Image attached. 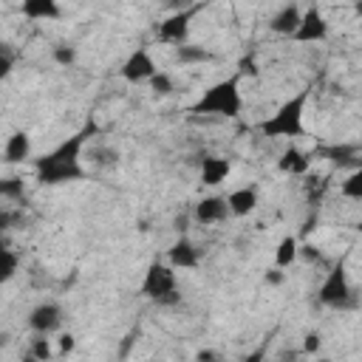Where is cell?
I'll return each instance as SVG.
<instances>
[{
    "label": "cell",
    "instance_id": "6da1fadb",
    "mask_svg": "<svg viewBox=\"0 0 362 362\" xmlns=\"http://www.w3.org/2000/svg\"><path fill=\"white\" fill-rule=\"evenodd\" d=\"M243 99H240V79L229 76L215 82L212 88H206L201 93V99L192 105V113H204V116H221V119H235L240 116Z\"/></svg>",
    "mask_w": 362,
    "mask_h": 362
},
{
    "label": "cell",
    "instance_id": "7a4b0ae2",
    "mask_svg": "<svg viewBox=\"0 0 362 362\" xmlns=\"http://www.w3.org/2000/svg\"><path fill=\"white\" fill-rule=\"evenodd\" d=\"M305 102H308V88L300 90L297 96L286 99L277 107V113H272L260 124L263 136H269V139H297V136H303L305 133V124H303V119H305Z\"/></svg>",
    "mask_w": 362,
    "mask_h": 362
},
{
    "label": "cell",
    "instance_id": "3957f363",
    "mask_svg": "<svg viewBox=\"0 0 362 362\" xmlns=\"http://www.w3.org/2000/svg\"><path fill=\"white\" fill-rule=\"evenodd\" d=\"M141 297L158 303V305H178L181 303V291H178V277H175V269L167 266V263H158L153 260L144 272V280H141Z\"/></svg>",
    "mask_w": 362,
    "mask_h": 362
},
{
    "label": "cell",
    "instance_id": "277c9868",
    "mask_svg": "<svg viewBox=\"0 0 362 362\" xmlns=\"http://www.w3.org/2000/svg\"><path fill=\"white\" fill-rule=\"evenodd\" d=\"M317 300H320L322 305H328V308H339V311L356 308V291L351 288V283H348V272H345L342 263H337V266L325 274L322 286L317 288Z\"/></svg>",
    "mask_w": 362,
    "mask_h": 362
},
{
    "label": "cell",
    "instance_id": "5b68a950",
    "mask_svg": "<svg viewBox=\"0 0 362 362\" xmlns=\"http://www.w3.org/2000/svg\"><path fill=\"white\" fill-rule=\"evenodd\" d=\"M34 173H37V181L45 184V187L71 184V181L85 178V170H82L79 161H59V158H51V156L34 158Z\"/></svg>",
    "mask_w": 362,
    "mask_h": 362
},
{
    "label": "cell",
    "instance_id": "8992f818",
    "mask_svg": "<svg viewBox=\"0 0 362 362\" xmlns=\"http://www.w3.org/2000/svg\"><path fill=\"white\" fill-rule=\"evenodd\" d=\"M206 6V0H198V3H192V6H187V8H181V11H173L164 23H158L156 25V34H158V40L161 42H187V34H189V23H192V17L201 11Z\"/></svg>",
    "mask_w": 362,
    "mask_h": 362
},
{
    "label": "cell",
    "instance_id": "52a82bcc",
    "mask_svg": "<svg viewBox=\"0 0 362 362\" xmlns=\"http://www.w3.org/2000/svg\"><path fill=\"white\" fill-rule=\"evenodd\" d=\"M291 37L297 42H322L328 37V20L322 17V11L317 6H311L300 14V23H297Z\"/></svg>",
    "mask_w": 362,
    "mask_h": 362
},
{
    "label": "cell",
    "instance_id": "ba28073f",
    "mask_svg": "<svg viewBox=\"0 0 362 362\" xmlns=\"http://www.w3.org/2000/svg\"><path fill=\"white\" fill-rule=\"evenodd\" d=\"M156 71H158V68H156L150 51H147V48H136V51L124 59V65H122V79H127L130 85H139V82H147Z\"/></svg>",
    "mask_w": 362,
    "mask_h": 362
},
{
    "label": "cell",
    "instance_id": "9c48e42d",
    "mask_svg": "<svg viewBox=\"0 0 362 362\" xmlns=\"http://www.w3.org/2000/svg\"><path fill=\"white\" fill-rule=\"evenodd\" d=\"M28 325H31V331H37L40 337H45V334H51V331H57V328L62 325V308H59L57 303H40V305L31 308Z\"/></svg>",
    "mask_w": 362,
    "mask_h": 362
},
{
    "label": "cell",
    "instance_id": "30bf717a",
    "mask_svg": "<svg viewBox=\"0 0 362 362\" xmlns=\"http://www.w3.org/2000/svg\"><path fill=\"white\" fill-rule=\"evenodd\" d=\"M167 260H170L173 269H195V266L201 263V252L195 249V243H192L189 238L181 235V238L167 249Z\"/></svg>",
    "mask_w": 362,
    "mask_h": 362
},
{
    "label": "cell",
    "instance_id": "8fae6325",
    "mask_svg": "<svg viewBox=\"0 0 362 362\" xmlns=\"http://www.w3.org/2000/svg\"><path fill=\"white\" fill-rule=\"evenodd\" d=\"M226 212H229V206H226V198H221V195H206V198H201V201L195 204V209H192V218H195L198 223L209 226V223H218V221H223V218H226Z\"/></svg>",
    "mask_w": 362,
    "mask_h": 362
},
{
    "label": "cell",
    "instance_id": "7c38bea8",
    "mask_svg": "<svg viewBox=\"0 0 362 362\" xmlns=\"http://www.w3.org/2000/svg\"><path fill=\"white\" fill-rule=\"evenodd\" d=\"M31 158V136L25 130H14L8 139H6V147H3V161L6 164H23Z\"/></svg>",
    "mask_w": 362,
    "mask_h": 362
},
{
    "label": "cell",
    "instance_id": "4fadbf2b",
    "mask_svg": "<svg viewBox=\"0 0 362 362\" xmlns=\"http://www.w3.org/2000/svg\"><path fill=\"white\" fill-rule=\"evenodd\" d=\"M232 173V161L229 158H221V156H204L201 161V181L206 187H218L229 178Z\"/></svg>",
    "mask_w": 362,
    "mask_h": 362
},
{
    "label": "cell",
    "instance_id": "5bb4252c",
    "mask_svg": "<svg viewBox=\"0 0 362 362\" xmlns=\"http://www.w3.org/2000/svg\"><path fill=\"white\" fill-rule=\"evenodd\" d=\"M20 14L25 20H59L62 8H59V0H23Z\"/></svg>",
    "mask_w": 362,
    "mask_h": 362
},
{
    "label": "cell",
    "instance_id": "9a60e30c",
    "mask_svg": "<svg viewBox=\"0 0 362 362\" xmlns=\"http://www.w3.org/2000/svg\"><path fill=\"white\" fill-rule=\"evenodd\" d=\"M277 167H280L283 173H288V175H305V173L311 170V156H308L305 150H300L297 144H291V147L283 150Z\"/></svg>",
    "mask_w": 362,
    "mask_h": 362
},
{
    "label": "cell",
    "instance_id": "2e32d148",
    "mask_svg": "<svg viewBox=\"0 0 362 362\" xmlns=\"http://www.w3.org/2000/svg\"><path fill=\"white\" fill-rule=\"evenodd\" d=\"M300 6L297 3H286L272 20H269V28L274 31V34H283V37H291L294 34V28H297V23H300Z\"/></svg>",
    "mask_w": 362,
    "mask_h": 362
},
{
    "label": "cell",
    "instance_id": "e0dca14e",
    "mask_svg": "<svg viewBox=\"0 0 362 362\" xmlns=\"http://www.w3.org/2000/svg\"><path fill=\"white\" fill-rule=\"evenodd\" d=\"M317 156L328 158L337 167H356L359 161V147L356 144H331V147H320Z\"/></svg>",
    "mask_w": 362,
    "mask_h": 362
},
{
    "label": "cell",
    "instance_id": "ac0fdd59",
    "mask_svg": "<svg viewBox=\"0 0 362 362\" xmlns=\"http://www.w3.org/2000/svg\"><path fill=\"white\" fill-rule=\"evenodd\" d=\"M226 206L232 215H249L257 209V189L255 187H240V189H232L226 195Z\"/></svg>",
    "mask_w": 362,
    "mask_h": 362
},
{
    "label": "cell",
    "instance_id": "d6986e66",
    "mask_svg": "<svg viewBox=\"0 0 362 362\" xmlns=\"http://www.w3.org/2000/svg\"><path fill=\"white\" fill-rule=\"evenodd\" d=\"M175 59L181 65H204V62H212L215 54L201 48V45H189V42H178L175 45Z\"/></svg>",
    "mask_w": 362,
    "mask_h": 362
},
{
    "label": "cell",
    "instance_id": "ffe728a7",
    "mask_svg": "<svg viewBox=\"0 0 362 362\" xmlns=\"http://www.w3.org/2000/svg\"><path fill=\"white\" fill-rule=\"evenodd\" d=\"M297 249H300V243H297V238L294 235H286L280 243H277V249H274V266H280V269H288L300 255H297Z\"/></svg>",
    "mask_w": 362,
    "mask_h": 362
},
{
    "label": "cell",
    "instance_id": "44dd1931",
    "mask_svg": "<svg viewBox=\"0 0 362 362\" xmlns=\"http://www.w3.org/2000/svg\"><path fill=\"white\" fill-rule=\"evenodd\" d=\"M17 266H20V255L0 240V283H8L17 274Z\"/></svg>",
    "mask_w": 362,
    "mask_h": 362
},
{
    "label": "cell",
    "instance_id": "7402d4cb",
    "mask_svg": "<svg viewBox=\"0 0 362 362\" xmlns=\"http://www.w3.org/2000/svg\"><path fill=\"white\" fill-rule=\"evenodd\" d=\"M0 198H11V201H23L25 198V184L20 175H8L0 178Z\"/></svg>",
    "mask_w": 362,
    "mask_h": 362
},
{
    "label": "cell",
    "instance_id": "603a6c76",
    "mask_svg": "<svg viewBox=\"0 0 362 362\" xmlns=\"http://www.w3.org/2000/svg\"><path fill=\"white\" fill-rule=\"evenodd\" d=\"M339 192H342L345 198H351V201H359V198H362V170H359V167L342 181Z\"/></svg>",
    "mask_w": 362,
    "mask_h": 362
},
{
    "label": "cell",
    "instance_id": "cb8c5ba5",
    "mask_svg": "<svg viewBox=\"0 0 362 362\" xmlns=\"http://www.w3.org/2000/svg\"><path fill=\"white\" fill-rule=\"evenodd\" d=\"M150 90L156 93V96H170L173 90H175V85H173V76L170 74H164V71H156L150 79Z\"/></svg>",
    "mask_w": 362,
    "mask_h": 362
},
{
    "label": "cell",
    "instance_id": "d4e9b609",
    "mask_svg": "<svg viewBox=\"0 0 362 362\" xmlns=\"http://www.w3.org/2000/svg\"><path fill=\"white\" fill-rule=\"evenodd\" d=\"M54 62L57 65H62V68H68V65H74L76 62V48L74 45H68V42H59V45H54Z\"/></svg>",
    "mask_w": 362,
    "mask_h": 362
},
{
    "label": "cell",
    "instance_id": "484cf974",
    "mask_svg": "<svg viewBox=\"0 0 362 362\" xmlns=\"http://www.w3.org/2000/svg\"><path fill=\"white\" fill-rule=\"evenodd\" d=\"M31 356H34V359H51V356H54L51 339H34V342H31Z\"/></svg>",
    "mask_w": 362,
    "mask_h": 362
},
{
    "label": "cell",
    "instance_id": "4316f807",
    "mask_svg": "<svg viewBox=\"0 0 362 362\" xmlns=\"http://www.w3.org/2000/svg\"><path fill=\"white\" fill-rule=\"evenodd\" d=\"M11 68H14V54L0 42V79H6L11 74Z\"/></svg>",
    "mask_w": 362,
    "mask_h": 362
},
{
    "label": "cell",
    "instance_id": "83f0119b",
    "mask_svg": "<svg viewBox=\"0 0 362 362\" xmlns=\"http://www.w3.org/2000/svg\"><path fill=\"white\" fill-rule=\"evenodd\" d=\"M320 348H322V337H320V334H314V331H311V334H305L303 351H305V354H317Z\"/></svg>",
    "mask_w": 362,
    "mask_h": 362
},
{
    "label": "cell",
    "instance_id": "f1b7e54d",
    "mask_svg": "<svg viewBox=\"0 0 362 362\" xmlns=\"http://www.w3.org/2000/svg\"><path fill=\"white\" fill-rule=\"evenodd\" d=\"M263 280H266L269 286H280V283L286 280V274H283V269H280V266H274V269H269V272L263 274Z\"/></svg>",
    "mask_w": 362,
    "mask_h": 362
},
{
    "label": "cell",
    "instance_id": "f546056e",
    "mask_svg": "<svg viewBox=\"0 0 362 362\" xmlns=\"http://www.w3.org/2000/svg\"><path fill=\"white\" fill-rule=\"evenodd\" d=\"M240 74H249V76H257V62H255V57H243L240 62Z\"/></svg>",
    "mask_w": 362,
    "mask_h": 362
},
{
    "label": "cell",
    "instance_id": "4dcf8cb0",
    "mask_svg": "<svg viewBox=\"0 0 362 362\" xmlns=\"http://www.w3.org/2000/svg\"><path fill=\"white\" fill-rule=\"evenodd\" d=\"M17 218H20L17 212H8V209H0V232H3V229H8V226H14V223H17Z\"/></svg>",
    "mask_w": 362,
    "mask_h": 362
},
{
    "label": "cell",
    "instance_id": "1f68e13d",
    "mask_svg": "<svg viewBox=\"0 0 362 362\" xmlns=\"http://www.w3.org/2000/svg\"><path fill=\"white\" fill-rule=\"evenodd\" d=\"M74 345H76V339H74V334H62V337H59V351H62V354H68V351H74Z\"/></svg>",
    "mask_w": 362,
    "mask_h": 362
},
{
    "label": "cell",
    "instance_id": "d6a6232c",
    "mask_svg": "<svg viewBox=\"0 0 362 362\" xmlns=\"http://www.w3.org/2000/svg\"><path fill=\"white\" fill-rule=\"evenodd\" d=\"M192 3H198V0H164V6H167V8H173V11H181V8L192 6Z\"/></svg>",
    "mask_w": 362,
    "mask_h": 362
},
{
    "label": "cell",
    "instance_id": "836d02e7",
    "mask_svg": "<svg viewBox=\"0 0 362 362\" xmlns=\"http://www.w3.org/2000/svg\"><path fill=\"white\" fill-rule=\"evenodd\" d=\"M175 229H178V232L187 229V215H178V218H175Z\"/></svg>",
    "mask_w": 362,
    "mask_h": 362
},
{
    "label": "cell",
    "instance_id": "e575fe53",
    "mask_svg": "<svg viewBox=\"0 0 362 362\" xmlns=\"http://www.w3.org/2000/svg\"><path fill=\"white\" fill-rule=\"evenodd\" d=\"M212 356H215L212 351H201V354H198V359H212Z\"/></svg>",
    "mask_w": 362,
    "mask_h": 362
}]
</instances>
